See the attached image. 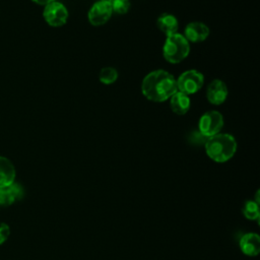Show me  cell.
<instances>
[{
    "instance_id": "1",
    "label": "cell",
    "mask_w": 260,
    "mask_h": 260,
    "mask_svg": "<svg viewBox=\"0 0 260 260\" xmlns=\"http://www.w3.org/2000/svg\"><path fill=\"white\" fill-rule=\"evenodd\" d=\"M142 94L149 101L161 103L178 91L175 77L168 71L154 70L148 73L141 83Z\"/></svg>"
},
{
    "instance_id": "2",
    "label": "cell",
    "mask_w": 260,
    "mask_h": 260,
    "mask_svg": "<svg viewBox=\"0 0 260 260\" xmlns=\"http://www.w3.org/2000/svg\"><path fill=\"white\" fill-rule=\"evenodd\" d=\"M205 151L209 158L216 162L230 160L237 151L235 137L228 133H217L208 137L205 142Z\"/></svg>"
},
{
    "instance_id": "3",
    "label": "cell",
    "mask_w": 260,
    "mask_h": 260,
    "mask_svg": "<svg viewBox=\"0 0 260 260\" xmlns=\"http://www.w3.org/2000/svg\"><path fill=\"white\" fill-rule=\"evenodd\" d=\"M189 53L190 45L183 35L176 32L167 37L162 47V55L169 63L178 64L187 58Z\"/></svg>"
},
{
    "instance_id": "4",
    "label": "cell",
    "mask_w": 260,
    "mask_h": 260,
    "mask_svg": "<svg viewBox=\"0 0 260 260\" xmlns=\"http://www.w3.org/2000/svg\"><path fill=\"white\" fill-rule=\"evenodd\" d=\"M176 81L178 91L190 95L201 89L204 83V76L201 72L192 69L183 72Z\"/></svg>"
},
{
    "instance_id": "5",
    "label": "cell",
    "mask_w": 260,
    "mask_h": 260,
    "mask_svg": "<svg viewBox=\"0 0 260 260\" xmlns=\"http://www.w3.org/2000/svg\"><path fill=\"white\" fill-rule=\"evenodd\" d=\"M223 126V117L217 111H208L204 113L198 123L199 133L204 137H211L220 132Z\"/></svg>"
},
{
    "instance_id": "6",
    "label": "cell",
    "mask_w": 260,
    "mask_h": 260,
    "mask_svg": "<svg viewBox=\"0 0 260 260\" xmlns=\"http://www.w3.org/2000/svg\"><path fill=\"white\" fill-rule=\"evenodd\" d=\"M68 15L67 8L61 2L57 1H53L46 5L43 11L45 21L54 27L64 25L67 22Z\"/></svg>"
},
{
    "instance_id": "7",
    "label": "cell",
    "mask_w": 260,
    "mask_h": 260,
    "mask_svg": "<svg viewBox=\"0 0 260 260\" xmlns=\"http://www.w3.org/2000/svg\"><path fill=\"white\" fill-rule=\"evenodd\" d=\"M112 14L111 0H98L88 10L87 18L92 25L99 26L108 22Z\"/></svg>"
},
{
    "instance_id": "8",
    "label": "cell",
    "mask_w": 260,
    "mask_h": 260,
    "mask_svg": "<svg viewBox=\"0 0 260 260\" xmlns=\"http://www.w3.org/2000/svg\"><path fill=\"white\" fill-rule=\"evenodd\" d=\"M229 90L225 83L220 79L212 80L206 89V98L208 102L214 106L223 104L228 98Z\"/></svg>"
},
{
    "instance_id": "9",
    "label": "cell",
    "mask_w": 260,
    "mask_h": 260,
    "mask_svg": "<svg viewBox=\"0 0 260 260\" xmlns=\"http://www.w3.org/2000/svg\"><path fill=\"white\" fill-rule=\"evenodd\" d=\"M185 39L191 43H200L205 41L209 36L208 26L200 21H193L186 25L184 35Z\"/></svg>"
},
{
    "instance_id": "10",
    "label": "cell",
    "mask_w": 260,
    "mask_h": 260,
    "mask_svg": "<svg viewBox=\"0 0 260 260\" xmlns=\"http://www.w3.org/2000/svg\"><path fill=\"white\" fill-rule=\"evenodd\" d=\"M241 251L247 256H257L260 252V238L255 233L243 235L239 242Z\"/></svg>"
},
{
    "instance_id": "11",
    "label": "cell",
    "mask_w": 260,
    "mask_h": 260,
    "mask_svg": "<svg viewBox=\"0 0 260 260\" xmlns=\"http://www.w3.org/2000/svg\"><path fill=\"white\" fill-rule=\"evenodd\" d=\"M15 168L10 159L0 156V188H6L14 183Z\"/></svg>"
},
{
    "instance_id": "12",
    "label": "cell",
    "mask_w": 260,
    "mask_h": 260,
    "mask_svg": "<svg viewBox=\"0 0 260 260\" xmlns=\"http://www.w3.org/2000/svg\"><path fill=\"white\" fill-rule=\"evenodd\" d=\"M156 25L158 29L167 37L176 34L179 28V22L177 17L171 13L160 14L156 20Z\"/></svg>"
},
{
    "instance_id": "13",
    "label": "cell",
    "mask_w": 260,
    "mask_h": 260,
    "mask_svg": "<svg viewBox=\"0 0 260 260\" xmlns=\"http://www.w3.org/2000/svg\"><path fill=\"white\" fill-rule=\"evenodd\" d=\"M171 102H170V106L172 111L177 114V115H185L191 106V102H190V98L189 95L177 91L176 93H174L171 98Z\"/></svg>"
},
{
    "instance_id": "14",
    "label": "cell",
    "mask_w": 260,
    "mask_h": 260,
    "mask_svg": "<svg viewBox=\"0 0 260 260\" xmlns=\"http://www.w3.org/2000/svg\"><path fill=\"white\" fill-rule=\"evenodd\" d=\"M118 78V71L113 67H104L100 71L99 79L104 84H112Z\"/></svg>"
},
{
    "instance_id": "15",
    "label": "cell",
    "mask_w": 260,
    "mask_h": 260,
    "mask_svg": "<svg viewBox=\"0 0 260 260\" xmlns=\"http://www.w3.org/2000/svg\"><path fill=\"white\" fill-rule=\"evenodd\" d=\"M243 213L250 220L258 219L259 218V205H258V202H255V201H252V200L247 201L244 204Z\"/></svg>"
},
{
    "instance_id": "16",
    "label": "cell",
    "mask_w": 260,
    "mask_h": 260,
    "mask_svg": "<svg viewBox=\"0 0 260 260\" xmlns=\"http://www.w3.org/2000/svg\"><path fill=\"white\" fill-rule=\"evenodd\" d=\"M113 12L117 14H125L130 8L129 0H111Z\"/></svg>"
},
{
    "instance_id": "17",
    "label": "cell",
    "mask_w": 260,
    "mask_h": 260,
    "mask_svg": "<svg viewBox=\"0 0 260 260\" xmlns=\"http://www.w3.org/2000/svg\"><path fill=\"white\" fill-rule=\"evenodd\" d=\"M15 200L9 187L0 188V207L11 205Z\"/></svg>"
},
{
    "instance_id": "18",
    "label": "cell",
    "mask_w": 260,
    "mask_h": 260,
    "mask_svg": "<svg viewBox=\"0 0 260 260\" xmlns=\"http://www.w3.org/2000/svg\"><path fill=\"white\" fill-rule=\"evenodd\" d=\"M10 235V228L7 223L0 222V245L7 241Z\"/></svg>"
},
{
    "instance_id": "19",
    "label": "cell",
    "mask_w": 260,
    "mask_h": 260,
    "mask_svg": "<svg viewBox=\"0 0 260 260\" xmlns=\"http://www.w3.org/2000/svg\"><path fill=\"white\" fill-rule=\"evenodd\" d=\"M31 1L35 2V3H37V4H39V5L46 6V5H48L49 3H51V2H53V1H55V0H31Z\"/></svg>"
}]
</instances>
